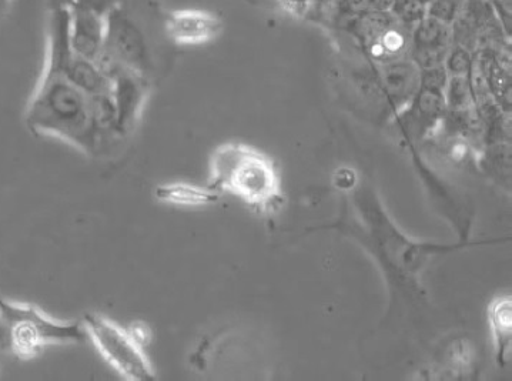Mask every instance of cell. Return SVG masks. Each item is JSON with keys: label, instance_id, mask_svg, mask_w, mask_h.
Masks as SVG:
<instances>
[{"label": "cell", "instance_id": "19", "mask_svg": "<svg viewBox=\"0 0 512 381\" xmlns=\"http://www.w3.org/2000/svg\"><path fill=\"white\" fill-rule=\"evenodd\" d=\"M314 6H330L331 3L340 2V0H311Z\"/></svg>", "mask_w": 512, "mask_h": 381}, {"label": "cell", "instance_id": "1", "mask_svg": "<svg viewBox=\"0 0 512 381\" xmlns=\"http://www.w3.org/2000/svg\"><path fill=\"white\" fill-rule=\"evenodd\" d=\"M23 122L33 136L59 140L87 157L103 156L117 143L95 99L46 63Z\"/></svg>", "mask_w": 512, "mask_h": 381}, {"label": "cell", "instance_id": "7", "mask_svg": "<svg viewBox=\"0 0 512 381\" xmlns=\"http://www.w3.org/2000/svg\"><path fill=\"white\" fill-rule=\"evenodd\" d=\"M223 32V20L210 10L174 9L163 18L166 39L179 48H199L214 42Z\"/></svg>", "mask_w": 512, "mask_h": 381}, {"label": "cell", "instance_id": "9", "mask_svg": "<svg viewBox=\"0 0 512 381\" xmlns=\"http://www.w3.org/2000/svg\"><path fill=\"white\" fill-rule=\"evenodd\" d=\"M453 45L451 26L433 18H424L411 29L408 58L420 70L444 65L445 56Z\"/></svg>", "mask_w": 512, "mask_h": 381}, {"label": "cell", "instance_id": "15", "mask_svg": "<svg viewBox=\"0 0 512 381\" xmlns=\"http://www.w3.org/2000/svg\"><path fill=\"white\" fill-rule=\"evenodd\" d=\"M464 6L458 0H433L427 6V16L451 26L463 13Z\"/></svg>", "mask_w": 512, "mask_h": 381}, {"label": "cell", "instance_id": "10", "mask_svg": "<svg viewBox=\"0 0 512 381\" xmlns=\"http://www.w3.org/2000/svg\"><path fill=\"white\" fill-rule=\"evenodd\" d=\"M380 70L384 92L391 105L401 112L420 89L421 70L408 56L383 63Z\"/></svg>", "mask_w": 512, "mask_h": 381}, {"label": "cell", "instance_id": "12", "mask_svg": "<svg viewBox=\"0 0 512 381\" xmlns=\"http://www.w3.org/2000/svg\"><path fill=\"white\" fill-rule=\"evenodd\" d=\"M157 202L177 207H204L219 202L220 193L189 182L163 183L155 189Z\"/></svg>", "mask_w": 512, "mask_h": 381}, {"label": "cell", "instance_id": "21", "mask_svg": "<svg viewBox=\"0 0 512 381\" xmlns=\"http://www.w3.org/2000/svg\"><path fill=\"white\" fill-rule=\"evenodd\" d=\"M10 2H12V0H2V3L6 6V8H9Z\"/></svg>", "mask_w": 512, "mask_h": 381}, {"label": "cell", "instance_id": "5", "mask_svg": "<svg viewBox=\"0 0 512 381\" xmlns=\"http://www.w3.org/2000/svg\"><path fill=\"white\" fill-rule=\"evenodd\" d=\"M105 65L122 66L155 80L156 58L152 43L127 0L107 12L105 50L100 66Z\"/></svg>", "mask_w": 512, "mask_h": 381}, {"label": "cell", "instance_id": "11", "mask_svg": "<svg viewBox=\"0 0 512 381\" xmlns=\"http://www.w3.org/2000/svg\"><path fill=\"white\" fill-rule=\"evenodd\" d=\"M488 324L493 336L495 359L504 367L510 362L512 344L511 296H498L491 300L487 310Z\"/></svg>", "mask_w": 512, "mask_h": 381}, {"label": "cell", "instance_id": "18", "mask_svg": "<svg viewBox=\"0 0 512 381\" xmlns=\"http://www.w3.org/2000/svg\"><path fill=\"white\" fill-rule=\"evenodd\" d=\"M127 330L135 337L136 342L142 344L143 347H147V344L150 343L152 333H150L149 326L146 323L133 322L127 326Z\"/></svg>", "mask_w": 512, "mask_h": 381}, {"label": "cell", "instance_id": "4", "mask_svg": "<svg viewBox=\"0 0 512 381\" xmlns=\"http://www.w3.org/2000/svg\"><path fill=\"white\" fill-rule=\"evenodd\" d=\"M86 336L102 359L122 379L152 381L157 379L155 367L146 354V347L136 342L127 327L99 313H87L82 320Z\"/></svg>", "mask_w": 512, "mask_h": 381}, {"label": "cell", "instance_id": "2", "mask_svg": "<svg viewBox=\"0 0 512 381\" xmlns=\"http://www.w3.org/2000/svg\"><path fill=\"white\" fill-rule=\"evenodd\" d=\"M207 186L220 195L237 197L264 216L276 215L284 203L276 162L247 143L226 142L213 150Z\"/></svg>", "mask_w": 512, "mask_h": 381}, {"label": "cell", "instance_id": "22", "mask_svg": "<svg viewBox=\"0 0 512 381\" xmlns=\"http://www.w3.org/2000/svg\"><path fill=\"white\" fill-rule=\"evenodd\" d=\"M458 2L464 3L465 5V2H467V0H458Z\"/></svg>", "mask_w": 512, "mask_h": 381}, {"label": "cell", "instance_id": "14", "mask_svg": "<svg viewBox=\"0 0 512 381\" xmlns=\"http://www.w3.org/2000/svg\"><path fill=\"white\" fill-rule=\"evenodd\" d=\"M475 52L460 45H451L444 60L448 76H468L474 65Z\"/></svg>", "mask_w": 512, "mask_h": 381}, {"label": "cell", "instance_id": "6", "mask_svg": "<svg viewBox=\"0 0 512 381\" xmlns=\"http://www.w3.org/2000/svg\"><path fill=\"white\" fill-rule=\"evenodd\" d=\"M110 79L113 133L126 140L135 133L153 90V80L122 66H102Z\"/></svg>", "mask_w": 512, "mask_h": 381}, {"label": "cell", "instance_id": "17", "mask_svg": "<svg viewBox=\"0 0 512 381\" xmlns=\"http://www.w3.org/2000/svg\"><path fill=\"white\" fill-rule=\"evenodd\" d=\"M280 8L287 15L293 16V18H306L309 15L311 8H313V2L311 0H277Z\"/></svg>", "mask_w": 512, "mask_h": 381}, {"label": "cell", "instance_id": "3", "mask_svg": "<svg viewBox=\"0 0 512 381\" xmlns=\"http://www.w3.org/2000/svg\"><path fill=\"white\" fill-rule=\"evenodd\" d=\"M86 337L82 322L55 319L35 304L0 294V352L13 359L29 362L50 346L83 343Z\"/></svg>", "mask_w": 512, "mask_h": 381}, {"label": "cell", "instance_id": "8", "mask_svg": "<svg viewBox=\"0 0 512 381\" xmlns=\"http://www.w3.org/2000/svg\"><path fill=\"white\" fill-rule=\"evenodd\" d=\"M68 12L70 48L80 58L100 65L105 50L107 13L89 8H65Z\"/></svg>", "mask_w": 512, "mask_h": 381}, {"label": "cell", "instance_id": "16", "mask_svg": "<svg viewBox=\"0 0 512 381\" xmlns=\"http://www.w3.org/2000/svg\"><path fill=\"white\" fill-rule=\"evenodd\" d=\"M65 8H89L99 10V12L107 13L110 9L115 8L117 5H122L126 0H55Z\"/></svg>", "mask_w": 512, "mask_h": 381}, {"label": "cell", "instance_id": "20", "mask_svg": "<svg viewBox=\"0 0 512 381\" xmlns=\"http://www.w3.org/2000/svg\"><path fill=\"white\" fill-rule=\"evenodd\" d=\"M413 2H416L417 5L423 6V8L427 10V6L430 5L433 0H413Z\"/></svg>", "mask_w": 512, "mask_h": 381}, {"label": "cell", "instance_id": "13", "mask_svg": "<svg viewBox=\"0 0 512 381\" xmlns=\"http://www.w3.org/2000/svg\"><path fill=\"white\" fill-rule=\"evenodd\" d=\"M444 99L447 110L453 112L475 108L473 89L468 76H448Z\"/></svg>", "mask_w": 512, "mask_h": 381}]
</instances>
